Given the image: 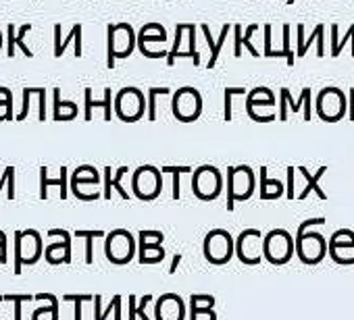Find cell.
I'll use <instances>...</instances> for the list:
<instances>
[{"label":"cell","instance_id":"cell-52","mask_svg":"<svg viewBox=\"0 0 354 320\" xmlns=\"http://www.w3.org/2000/svg\"><path fill=\"white\" fill-rule=\"evenodd\" d=\"M242 36H244V28L242 26H234V54L242 57Z\"/></svg>","mask_w":354,"mask_h":320},{"label":"cell","instance_id":"cell-14","mask_svg":"<svg viewBox=\"0 0 354 320\" xmlns=\"http://www.w3.org/2000/svg\"><path fill=\"white\" fill-rule=\"evenodd\" d=\"M71 194L77 200H84V202H94V200L102 198L98 169L92 167V165L77 167L73 171V175H71Z\"/></svg>","mask_w":354,"mask_h":320},{"label":"cell","instance_id":"cell-7","mask_svg":"<svg viewBox=\"0 0 354 320\" xmlns=\"http://www.w3.org/2000/svg\"><path fill=\"white\" fill-rule=\"evenodd\" d=\"M315 112L325 123H337L348 114V96L339 88L327 86L317 94Z\"/></svg>","mask_w":354,"mask_h":320},{"label":"cell","instance_id":"cell-60","mask_svg":"<svg viewBox=\"0 0 354 320\" xmlns=\"http://www.w3.org/2000/svg\"><path fill=\"white\" fill-rule=\"evenodd\" d=\"M3 42H5V40H3V32H0V50H3Z\"/></svg>","mask_w":354,"mask_h":320},{"label":"cell","instance_id":"cell-49","mask_svg":"<svg viewBox=\"0 0 354 320\" xmlns=\"http://www.w3.org/2000/svg\"><path fill=\"white\" fill-rule=\"evenodd\" d=\"M188 320H217V312L215 308H205V310H190V318Z\"/></svg>","mask_w":354,"mask_h":320},{"label":"cell","instance_id":"cell-43","mask_svg":"<svg viewBox=\"0 0 354 320\" xmlns=\"http://www.w3.org/2000/svg\"><path fill=\"white\" fill-rule=\"evenodd\" d=\"M203 36L207 38V42H209V46H211V59H209V63H207V69L211 71V69H215V65H217V61H219V46H217V40H213V36H211V28L209 26H203Z\"/></svg>","mask_w":354,"mask_h":320},{"label":"cell","instance_id":"cell-59","mask_svg":"<svg viewBox=\"0 0 354 320\" xmlns=\"http://www.w3.org/2000/svg\"><path fill=\"white\" fill-rule=\"evenodd\" d=\"M0 100H9V102H13V94H11V90H7V88L0 86Z\"/></svg>","mask_w":354,"mask_h":320},{"label":"cell","instance_id":"cell-50","mask_svg":"<svg viewBox=\"0 0 354 320\" xmlns=\"http://www.w3.org/2000/svg\"><path fill=\"white\" fill-rule=\"evenodd\" d=\"M288 175H286V179H288V190H286V196H288V200H296V188H294V179H296V167H288V171H286Z\"/></svg>","mask_w":354,"mask_h":320},{"label":"cell","instance_id":"cell-42","mask_svg":"<svg viewBox=\"0 0 354 320\" xmlns=\"http://www.w3.org/2000/svg\"><path fill=\"white\" fill-rule=\"evenodd\" d=\"M32 30H34V26H32V23H24V26L17 30V34H15V48L19 46L28 59H34V52H32V50L28 48V44H26V36H28Z\"/></svg>","mask_w":354,"mask_h":320},{"label":"cell","instance_id":"cell-5","mask_svg":"<svg viewBox=\"0 0 354 320\" xmlns=\"http://www.w3.org/2000/svg\"><path fill=\"white\" fill-rule=\"evenodd\" d=\"M294 239H296V256L302 264L315 266L321 264L323 258L327 256L329 241L319 231H315V227H308L306 231H296Z\"/></svg>","mask_w":354,"mask_h":320},{"label":"cell","instance_id":"cell-48","mask_svg":"<svg viewBox=\"0 0 354 320\" xmlns=\"http://www.w3.org/2000/svg\"><path fill=\"white\" fill-rule=\"evenodd\" d=\"M350 40H354V23L348 28V32H346V36L342 38V40H337L335 44H331V57L333 59H337L339 54H342V50H344V46L350 42Z\"/></svg>","mask_w":354,"mask_h":320},{"label":"cell","instance_id":"cell-3","mask_svg":"<svg viewBox=\"0 0 354 320\" xmlns=\"http://www.w3.org/2000/svg\"><path fill=\"white\" fill-rule=\"evenodd\" d=\"M203 256L213 266H225L236 256V239L225 229H213L205 235Z\"/></svg>","mask_w":354,"mask_h":320},{"label":"cell","instance_id":"cell-15","mask_svg":"<svg viewBox=\"0 0 354 320\" xmlns=\"http://www.w3.org/2000/svg\"><path fill=\"white\" fill-rule=\"evenodd\" d=\"M167 30L160 23H146L138 32V48L148 59H162L167 57Z\"/></svg>","mask_w":354,"mask_h":320},{"label":"cell","instance_id":"cell-33","mask_svg":"<svg viewBox=\"0 0 354 320\" xmlns=\"http://www.w3.org/2000/svg\"><path fill=\"white\" fill-rule=\"evenodd\" d=\"M71 42L75 44V57L80 59V57H82V23H75V26L71 28L69 36L65 38V42H61L59 46H55V57H57V59H61V57L65 54V50H67V46H69Z\"/></svg>","mask_w":354,"mask_h":320},{"label":"cell","instance_id":"cell-11","mask_svg":"<svg viewBox=\"0 0 354 320\" xmlns=\"http://www.w3.org/2000/svg\"><path fill=\"white\" fill-rule=\"evenodd\" d=\"M192 192L201 202H213L223 192V175L213 165H203L192 173Z\"/></svg>","mask_w":354,"mask_h":320},{"label":"cell","instance_id":"cell-40","mask_svg":"<svg viewBox=\"0 0 354 320\" xmlns=\"http://www.w3.org/2000/svg\"><path fill=\"white\" fill-rule=\"evenodd\" d=\"M63 301H71L75 306V320H84L82 318L84 303L94 301V295L92 293H67V295H63Z\"/></svg>","mask_w":354,"mask_h":320},{"label":"cell","instance_id":"cell-31","mask_svg":"<svg viewBox=\"0 0 354 320\" xmlns=\"http://www.w3.org/2000/svg\"><path fill=\"white\" fill-rule=\"evenodd\" d=\"M111 314H115V320H121V295H115L106 310H102V297L94 295V320H106Z\"/></svg>","mask_w":354,"mask_h":320},{"label":"cell","instance_id":"cell-30","mask_svg":"<svg viewBox=\"0 0 354 320\" xmlns=\"http://www.w3.org/2000/svg\"><path fill=\"white\" fill-rule=\"evenodd\" d=\"M53 92H55V114H53V119L55 121H73L77 117V104L63 100L59 88H55Z\"/></svg>","mask_w":354,"mask_h":320},{"label":"cell","instance_id":"cell-1","mask_svg":"<svg viewBox=\"0 0 354 320\" xmlns=\"http://www.w3.org/2000/svg\"><path fill=\"white\" fill-rule=\"evenodd\" d=\"M138 46V36L129 23H113L106 28V67L115 69L117 59H127Z\"/></svg>","mask_w":354,"mask_h":320},{"label":"cell","instance_id":"cell-35","mask_svg":"<svg viewBox=\"0 0 354 320\" xmlns=\"http://www.w3.org/2000/svg\"><path fill=\"white\" fill-rule=\"evenodd\" d=\"M127 301H129V318H127V320H138V318L150 320V316L146 314L148 306L152 303V297H150V295H144L138 303H136V295H129Z\"/></svg>","mask_w":354,"mask_h":320},{"label":"cell","instance_id":"cell-56","mask_svg":"<svg viewBox=\"0 0 354 320\" xmlns=\"http://www.w3.org/2000/svg\"><path fill=\"white\" fill-rule=\"evenodd\" d=\"M13 177H15V167H7V169H5V175H3V179H0V192H3L5 183H9Z\"/></svg>","mask_w":354,"mask_h":320},{"label":"cell","instance_id":"cell-53","mask_svg":"<svg viewBox=\"0 0 354 320\" xmlns=\"http://www.w3.org/2000/svg\"><path fill=\"white\" fill-rule=\"evenodd\" d=\"M263 32H265V57L267 59H275V50H273V42H271V26H263Z\"/></svg>","mask_w":354,"mask_h":320},{"label":"cell","instance_id":"cell-29","mask_svg":"<svg viewBox=\"0 0 354 320\" xmlns=\"http://www.w3.org/2000/svg\"><path fill=\"white\" fill-rule=\"evenodd\" d=\"M167 256L165 248L162 246H152V243H144V241H138V262L140 264H158L162 262Z\"/></svg>","mask_w":354,"mask_h":320},{"label":"cell","instance_id":"cell-41","mask_svg":"<svg viewBox=\"0 0 354 320\" xmlns=\"http://www.w3.org/2000/svg\"><path fill=\"white\" fill-rule=\"evenodd\" d=\"M217 299L215 295H209V293H192L190 295V310H205V308H215Z\"/></svg>","mask_w":354,"mask_h":320},{"label":"cell","instance_id":"cell-37","mask_svg":"<svg viewBox=\"0 0 354 320\" xmlns=\"http://www.w3.org/2000/svg\"><path fill=\"white\" fill-rule=\"evenodd\" d=\"M77 239H86V264L94 262V239H104L102 231H75Z\"/></svg>","mask_w":354,"mask_h":320},{"label":"cell","instance_id":"cell-36","mask_svg":"<svg viewBox=\"0 0 354 320\" xmlns=\"http://www.w3.org/2000/svg\"><path fill=\"white\" fill-rule=\"evenodd\" d=\"M246 102H269L273 106H279V100L275 98V92L265 88V86H259V88H252L248 94H246Z\"/></svg>","mask_w":354,"mask_h":320},{"label":"cell","instance_id":"cell-10","mask_svg":"<svg viewBox=\"0 0 354 320\" xmlns=\"http://www.w3.org/2000/svg\"><path fill=\"white\" fill-rule=\"evenodd\" d=\"M171 112L177 121H182V123L198 121V117L203 114V94L192 86L180 88L173 94Z\"/></svg>","mask_w":354,"mask_h":320},{"label":"cell","instance_id":"cell-17","mask_svg":"<svg viewBox=\"0 0 354 320\" xmlns=\"http://www.w3.org/2000/svg\"><path fill=\"white\" fill-rule=\"evenodd\" d=\"M329 258L339 266L354 264V231L352 229H337L329 237Z\"/></svg>","mask_w":354,"mask_h":320},{"label":"cell","instance_id":"cell-2","mask_svg":"<svg viewBox=\"0 0 354 320\" xmlns=\"http://www.w3.org/2000/svg\"><path fill=\"white\" fill-rule=\"evenodd\" d=\"M257 188V173L248 165L227 167V210H236V202H246L252 198Z\"/></svg>","mask_w":354,"mask_h":320},{"label":"cell","instance_id":"cell-34","mask_svg":"<svg viewBox=\"0 0 354 320\" xmlns=\"http://www.w3.org/2000/svg\"><path fill=\"white\" fill-rule=\"evenodd\" d=\"M171 94V90L169 88H165V86H160V88H148V94H146V117L150 119V121H156V102H158V98L160 96H169Z\"/></svg>","mask_w":354,"mask_h":320},{"label":"cell","instance_id":"cell-45","mask_svg":"<svg viewBox=\"0 0 354 320\" xmlns=\"http://www.w3.org/2000/svg\"><path fill=\"white\" fill-rule=\"evenodd\" d=\"M325 36V26H315V30H313V34H310V38L306 40V42H302V44H298V48H296V54H298V59H302L304 54H306V50H308V46L313 44V42H317V40H321Z\"/></svg>","mask_w":354,"mask_h":320},{"label":"cell","instance_id":"cell-46","mask_svg":"<svg viewBox=\"0 0 354 320\" xmlns=\"http://www.w3.org/2000/svg\"><path fill=\"white\" fill-rule=\"evenodd\" d=\"M281 38H283V54H286V63H288V67H294V63H296V57H294V52H292V42H290V26H283L281 28Z\"/></svg>","mask_w":354,"mask_h":320},{"label":"cell","instance_id":"cell-6","mask_svg":"<svg viewBox=\"0 0 354 320\" xmlns=\"http://www.w3.org/2000/svg\"><path fill=\"white\" fill-rule=\"evenodd\" d=\"M263 254L265 260L273 266H283L288 264L294 254H296V239L290 231L286 229H273L265 235L263 243Z\"/></svg>","mask_w":354,"mask_h":320},{"label":"cell","instance_id":"cell-39","mask_svg":"<svg viewBox=\"0 0 354 320\" xmlns=\"http://www.w3.org/2000/svg\"><path fill=\"white\" fill-rule=\"evenodd\" d=\"M5 297V303H13L15 308H13V312H15V318L13 320H21V306L24 303H30V301H34V295H30V293H7V295H3Z\"/></svg>","mask_w":354,"mask_h":320},{"label":"cell","instance_id":"cell-21","mask_svg":"<svg viewBox=\"0 0 354 320\" xmlns=\"http://www.w3.org/2000/svg\"><path fill=\"white\" fill-rule=\"evenodd\" d=\"M296 171H298V175L302 177V181H304V186H302V190H300V194L296 196L298 200H306V196L313 192V194H317L319 196V200H327V194L321 190V186H319V179L327 173V167H321L317 173H308L306 171V167H296Z\"/></svg>","mask_w":354,"mask_h":320},{"label":"cell","instance_id":"cell-57","mask_svg":"<svg viewBox=\"0 0 354 320\" xmlns=\"http://www.w3.org/2000/svg\"><path fill=\"white\" fill-rule=\"evenodd\" d=\"M182 254H175L173 258H171V266H169V274H175L177 272V268H180V264H182Z\"/></svg>","mask_w":354,"mask_h":320},{"label":"cell","instance_id":"cell-20","mask_svg":"<svg viewBox=\"0 0 354 320\" xmlns=\"http://www.w3.org/2000/svg\"><path fill=\"white\" fill-rule=\"evenodd\" d=\"M102 173H104V175H102V198H104V200H111L113 192H119V196H121L123 200H129V198H131V196L125 192V188L121 186V179L129 173L127 167H121V169H117L115 173H113L111 167H104Z\"/></svg>","mask_w":354,"mask_h":320},{"label":"cell","instance_id":"cell-28","mask_svg":"<svg viewBox=\"0 0 354 320\" xmlns=\"http://www.w3.org/2000/svg\"><path fill=\"white\" fill-rule=\"evenodd\" d=\"M259 177H261V200H279L283 194H286V188H283V183L281 181H277V179H269V175H267V167H261L259 169Z\"/></svg>","mask_w":354,"mask_h":320},{"label":"cell","instance_id":"cell-26","mask_svg":"<svg viewBox=\"0 0 354 320\" xmlns=\"http://www.w3.org/2000/svg\"><path fill=\"white\" fill-rule=\"evenodd\" d=\"M36 301H42L44 306L36 308L32 314V320H59V297L53 293H38L34 295Z\"/></svg>","mask_w":354,"mask_h":320},{"label":"cell","instance_id":"cell-24","mask_svg":"<svg viewBox=\"0 0 354 320\" xmlns=\"http://www.w3.org/2000/svg\"><path fill=\"white\" fill-rule=\"evenodd\" d=\"M279 98L286 100V104L290 106L292 112H300V110H302L304 121H310V119H313V90H310V88H304V90H302L300 100H292L290 90H288V88H281V90H279Z\"/></svg>","mask_w":354,"mask_h":320},{"label":"cell","instance_id":"cell-54","mask_svg":"<svg viewBox=\"0 0 354 320\" xmlns=\"http://www.w3.org/2000/svg\"><path fill=\"white\" fill-rule=\"evenodd\" d=\"M13 102L9 100H0V123L3 121H13Z\"/></svg>","mask_w":354,"mask_h":320},{"label":"cell","instance_id":"cell-47","mask_svg":"<svg viewBox=\"0 0 354 320\" xmlns=\"http://www.w3.org/2000/svg\"><path fill=\"white\" fill-rule=\"evenodd\" d=\"M138 241L152 243V246H162L165 233H162V231H140V233H138Z\"/></svg>","mask_w":354,"mask_h":320},{"label":"cell","instance_id":"cell-55","mask_svg":"<svg viewBox=\"0 0 354 320\" xmlns=\"http://www.w3.org/2000/svg\"><path fill=\"white\" fill-rule=\"evenodd\" d=\"M9 250H7V235L5 231H0V264H7Z\"/></svg>","mask_w":354,"mask_h":320},{"label":"cell","instance_id":"cell-13","mask_svg":"<svg viewBox=\"0 0 354 320\" xmlns=\"http://www.w3.org/2000/svg\"><path fill=\"white\" fill-rule=\"evenodd\" d=\"M115 114L123 123H136L146 114V96L142 90L127 86L121 88L115 96Z\"/></svg>","mask_w":354,"mask_h":320},{"label":"cell","instance_id":"cell-16","mask_svg":"<svg viewBox=\"0 0 354 320\" xmlns=\"http://www.w3.org/2000/svg\"><path fill=\"white\" fill-rule=\"evenodd\" d=\"M265 235L259 229H246L236 237V258L246 266H259L265 260L263 254Z\"/></svg>","mask_w":354,"mask_h":320},{"label":"cell","instance_id":"cell-32","mask_svg":"<svg viewBox=\"0 0 354 320\" xmlns=\"http://www.w3.org/2000/svg\"><path fill=\"white\" fill-rule=\"evenodd\" d=\"M160 171H162V175H173L171 196H173V200H180L182 198V183H180V179H182V175L194 173L192 167H188V165H184V167H162Z\"/></svg>","mask_w":354,"mask_h":320},{"label":"cell","instance_id":"cell-27","mask_svg":"<svg viewBox=\"0 0 354 320\" xmlns=\"http://www.w3.org/2000/svg\"><path fill=\"white\" fill-rule=\"evenodd\" d=\"M279 106H273L269 102H246V114L254 123H271L279 119Z\"/></svg>","mask_w":354,"mask_h":320},{"label":"cell","instance_id":"cell-18","mask_svg":"<svg viewBox=\"0 0 354 320\" xmlns=\"http://www.w3.org/2000/svg\"><path fill=\"white\" fill-rule=\"evenodd\" d=\"M50 239H57L44 248V260L53 266L59 264H71V235L65 229H50Z\"/></svg>","mask_w":354,"mask_h":320},{"label":"cell","instance_id":"cell-22","mask_svg":"<svg viewBox=\"0 0 354 320\" xmlns=\"http://www.w3.org/2000/svg\"><path fill=\"white\" fill-rule=\"evenodd\" d=\"M92 88H86L84 90V98H86V121H92V108H102L104 110V121H111L113 119V110H115V102H113V90L106 88L104 90V98L102 100H94L92 96Z\"/></svg>","mask_w":354,"mask_h":320},{"label":"cell","instance_id":"cell-4","mask_svg":"<svg viewBox=\"0 0 354 320\" xmlns=\"http://www.w3.org/2000/svg\"><path fill=\"white\" fill-rule=\"evenodd\" d=\"M44 256V241L36 229L15 233V268L13 274H21L24 266H34Z\"/></svg>","mask_w":354,"mask_h":320},{"label":"cell","instance_id":"cell-58","mask_svg":"<svg viewBox=\"0 0 354 320\" xmlns=\"http://www.w3.org/2000/svg\"><path fill=\"white\" fill-rule=\"evenodd\" d=\"M348 117L354 121V88H352L350 94H348Z\"/></svg>","mask_w":354,"mask_h":320},{"label":"cell","instance_id":"cell-9","mask_svg":"<svg viewBox=\"0 0 354 320\" xmlns=\"http://www.w3.org/2000/svg\"><path fill=\"white\" fill-rule=\"evenodd\" d=\"M177 59H192L194 67H201V52L196 50V26L190 23L175 26V42L167 54V65L173 67Z\"/></svg>","mask_w":354,"mask_h":320},{"label":"cell","instance_id":"cell-19","mask_svg":"<svg viewBox=\"0 0 354 320\" xmlns=\"http://www.w3.org/2000/svg\"><path fill=\"white\" fill-rule=\"evenodd\" d=\"M154 320H186V301L177 293H162L154 301Z\"/></svg>","mask_w":354,"mask_h":320},{"label":"cell","instance_id":"cell-8","mask_svg":"<svg viewBox=\"0 0 354 320\" xmlns=\"http://www.w3.org/2000/svg\"><path fill=\"white\" fill-rule=\"evenodd\" d=\"M136 237L127 229H115L104 237V256L115 266H125L136 258Z\"/></svg>","mask_w":354,"mask_h":320},{"label":"cell","instance_id":"cell-23","mask_svg":"<svg viewBox=\"0 0 354 320\" xmlns=\"http://www.w3.org/2000/svg\"><path fill=\"white\" fill-rule=\"evenodd\" d=\"M67 169L65 167H61V171H59V177L57 179H53L50 175H48V167H42L40 169V198L42 200H48V190L50 188H59L61 192V200H65L67 198V192H69V186H67Z\"/></svg>","mask_w":354,"mask_h":320},{"label":"cell","instance_id":"cell-51","mask_svg":"<svg viewBox=\"0 0 354 320\" xmlns=\"http://www.w3.org/2000/svg\"><path fill=\"white\" fill-rule=\"evenodd\" d=\"M15 34H17V26L11 23L7 28V54H9V59L15 57Z\"/></svg>","mask_w":354,"mask_h":320},{"label":"cell","instance_id":"cell-25","mask_svg":"<svg viewBox=\"0 0 354 320\" xmlns=\"http://www.w3.org/2000/svg\"><path fill=\"white\" fill-rule=\"evenodd\" d=\"M32 100L38 102L40 110H38V119L44 121L46 119V90L44 88H26L24 90V104H21V112L15 117L17 121H26L30 114V104Z\"/></svg>","mask_w":354,"mask_h":320},{"label":"cell","instance_id":"cell-12","mask_svg":"<svg viewBox=\"0 0 354 320\" xmlns=\"http://www.w3.org/2000/svg\"><path fill=\"white\" fill-rule=\"evenodd\" d=\"M131 192L142 202H152L162 192V171L152 165H142L133 171Z\"/></svg>","mask_w":354,"mask_h":320},{"label":"cell","instance_id":"cell-44","mask_svg":"<svg viewBox=\"0 0 354 320\" xmlns=\"http://www.w3.org/2000/svg\"><path fill=\"white\" fill-rule=\"evenodd\" d=\"M259 30H263V26H254V23H252V26H246L244 36H242V46H246V48L252 52V57H254V59H259V57H261V52H259V50L254 48V44H252V36H254Z\"/></svg>","mask_w":354,"mask_h":320},{"label":"cell","instance_id":"cell-38","mask_svg":"<svg viewBox=\"0 0 354 320\" xmlns=\"http://www.w3.org/2000/svg\"><path fill=\"white\" fill-rule=\"evenodd\" d=\"M246 94H248L246 88H225V100H223L225 121H232V117H234V96H246Z\"/></svg>","mask_w":354,"mask_h":320}]
</instances>
